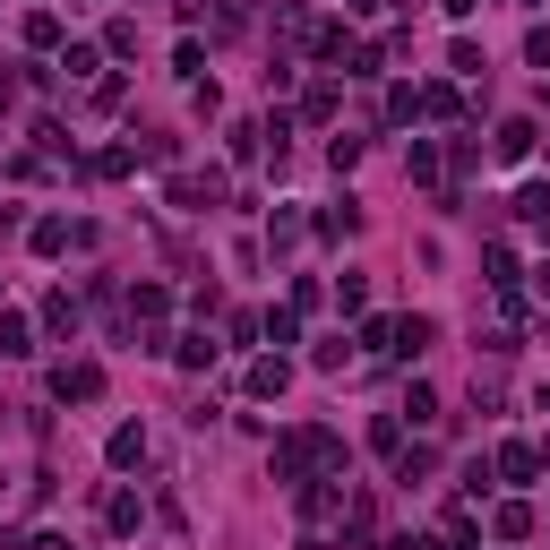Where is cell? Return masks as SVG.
Segmentation results:
<instances>
[{
    "label": "cell",
    "instance_id": "cell-1",
    "mask_svg": "<svg viewBox=\"0 0 550 550\" xmlns=\"http://www.w3.org/2000/svg\"><path fill=\"white\" fill-rule=\"evenodd\" d=\"M52 396L61 404H95L104 396V370H95V361H61V370H52Z\"/></svg>",
    "mask_w": 550,
    "mask_h": 550
},
{
    "label": "cell",
    "instance_id": "cell-2",
    "mask_svg": "<svg viewBox=\"0 0 550 550\" xmlns=\"http://www.w3.org/2000/svg\"><path fill=\"white\" fill-rule=\"evenodd\" d=\"M284 387H293V361H284V353L250 361V396H284Z\"/></svg>",
    "mask_w": 550,
    "mask_h": 550
},
{
    "label": "cell",
    "instance_id": "cell-3",
    "mask_svg": "<svg viewBox=\"0 0 550 550\" xmlns=\"http://www.w3.org/2000/svg\"><path fill=\"white\" fill-rule=\"evenodd\" d=\"M104 456H112V465H138V456H147V430H138V422H121V430H112V439H104Z\"/></svg>",
    "mask_w": 550,
    "mask_h": 550
},
{
    "label": "cell",
    "instance_id": "cell-4",
    "mask_svg": "<svg viewBox=\"0 0 550 550\" xmlns=\"http://www.w3.org/2000/svg\"><path fill=\"white\" fill-rule=\"evenodd\" d=\"M499 473H508V482H533V473H542V456H533L525 439H508V447H499Z\"/></svg>",
    "mask_w": 550,
    "mask_h": 550
},
{
    "label": "cell",
    "instance_id": "cell-5",
    "mask_svg": "<svg viewBox=\"0 0 550 550\" xmlns=\"http://www.w3.org/2000/svg\"><path fill=\"white\" fill-rule=\"evenodd\" d=\"M533 138H542L533 121H499V155H508V164H525V155H533Z\"/></svg>",
    "mask_w": 550,
    "mask_h": 550
},
{
    "label": "cell",
    "instance_id": "cell-6",
    "mask_svg": "<svg viewBox=\"0 0 550 550\" xmlns=\"http://www.w3.org/2000/svg\"><path fill=\"white\" fill-rule=\"evenodd\" d=\"M430 336H439L430 318H396V353H404V361H413V353H430Z\"/></svg>",
    "mask_w": 550,
    "mask_h": 550
},
{
    "label": "cell",
    "instance_id": "cell-7",
    "mask_svg": "<svg viewBox=\"0 0 550 550\" xmlns=\"http://www.w3.org/2000/svg\"><path fill=\"white\" fill-rule=\"evenodd\" d=\"M404 172H413V181H439V147H430V138H413V147H404Z\"/></svg>",
    "mask_w": 550,
    "mask_h": 550
},
{
    "label": "cell",
    "instance_id": "cell-8",
    "mask_svg": "<svg viewBox=\"0 0 550 550\" xmlns=\"http://www.w3.org/2000/svg\"><path fill=\"white\" fill-rule=\"evenodd\" d=\"M490 533H499V542H525V533H533V508H499V516H490Z\"/></svg>",
    "mask_w": 550,
    "mask_h": 550
},
{
    "label": "cell",
    "instance_id": "cell-9",
    "mask_svg": "<svg viewBox=\"0 0 550 550\" xmlns=\"http://www.w3.org/2000/svg\"><path fill=\"white\" fill-rule=\"evenodd\" d=\"M0 353H9V361H26V353H35V336H26V318H0Z\"/></svg>",
    "mask_w": 550,
    "mask_h": 550
},
{
    "label": "cell",
    "instance_id": "cell-10",
    "mask_svg": "<svg viewBox=\"0 0 550 550\" xmlns=\"http://www.w3.org/2000/svg\"><path fill=\"white\" fill-rule=\"evenodd\" d=\"M129 310H138V318H164L172 293H164V284H138V293H129Z\"/></svg>",
    "mask_w": 550,
    "mask_h": 550
},
{
    "label": "cell",
    "instance_id": "cell-11",
    "mask_svg": "<svg viewBox=\"0 0 550 550\" xmlns=\"http://www.w3.org/2000/svg\"><path fill=\"white\" fill-rule=\"evenodd\" d=\"M353 224H361V207H353V198H344V207H327V215H318V233H327V241H336V233H353Z\"/></svg>",
    "mask_w": 550,
    "mask_h": 550
},
{
    "label": "cell",
    "instance_id": "cell-12",
    "mask_svg": "<svg viewBox=\"0 0 550 550\" xmlns=\"http://www.w3.org/2000/svg\"><path fill=\"white\" fill-rule=\"evenodd\" d=\"M267 241H275V250H293V241H301V215H293V207H275V224H267Z\"/></svg>",
    "mask_w": 550,
    "mask_h": 550
},
{
    "label": "cell",
    "instance_id": "cell-13",
    "mask_svg": "<svg viewBox=\"0 0 550 550\" xmlns=\"http://www.w3.org/2000/svg\"><path fill=\"white\" fill-rule=\"evenodd\" d=\"M43 327H52V336H69V327H78V310H69V293H52V301H43Z\"/></svg>",
    "mask_w": 550,
    "mask_h": 550
},
{
    "label": "cell",
    "instance_id": "cell-14",
    "mask_svg": "<svg viewBox=\"0 0 550 550\" xmlns=\"http://www.w3.org/2000/svg\"><path fill=\"white\" fill-rule=\"evenodd\" d=\"M172 353H181V370H207V361H215V344H207V336H181Z\"/></svg>",
    "mask_w": 550,
    "mask_h": 550
},
{
    "label": "cell",
    "instance_id": "cell-15",
    "mask_svg": "<svg viewBox=\"0 0 550 550\" xmlns=\"http://www.w3.org/2000/svg\"><path fill=\"white\" fill-rule=\"evenodd\" d=\"M129 164H138V147H104V155H95V172H104V181H121Z\"/></svg>",
    "mask_w": 550,
    "mask_h": 550
},
{
    "label": "cell",
    "instance_id": "cell-16",
    "mask_svg": "<svg viewBox=\"0 0 550 550\" xmlns=\"http://www.w3.org/2000/svg\"><path fill=\"white\" fill-rule=\"evenodd\" d=\"M516 215H525V224H550V190H525V198H516Z\"/></svg>",
    "mask_w": 550,
    "mask_h": 550
},
{
    "label": "cell",
    "instance_id": "cell-17",
    "mask_svg": "<svg viewBox=\"0 0 550 550\" xmlns=\"http://www.w3.org/2000/svg\"><path fill=\"white\" fill-rule=\"evenodd\" d=\"M525 61H542V69H550V26H533V35H525Z\"/></svg>",
    "mask_w": 550,
    "mask_h": 550
},
{
    "label": "cell",
    "instance_id": "cell-18",
    "mask_svg": "<svg viewBox=\"0 0 550 550\" xmlns=\"http://www.w3.org/2000/svg\"><path fill=\"white\" fill-rule=\"evenodd\" d=\"M344 9H353V18H379V9H387V0H344Z\"/></svg>",
    "mask_w": 550,
    "mask_h": 550
},
{
    "label": "cell",
    "instance_id": "cell-19",
    "mask_svg": "<svg viewBox=\"0 0 550 550\" xmlns=\"http://www.w3.org/2000/svg\"><path fill=\"white\" fill-rule=\"evenodd\" d=\"M439 9H447V18H473V9H482V0H439Z\"/></svg>",
    "mask_w": 550,
    "mask_h": 550
},
{
    "label": "cell",
    "instance_id": "cell-20",
    "mask_svg": "<svg viewBox=\"0 0 550 550\" xmlns=\"http://www.w3.org/2000/svg\"><path fill=\"white\" fill-rule=\"evenodd\" d=\"M26 550H69V542H61V533H35V542H26Z\"/></svg>",
    "mask_w": 550,
    "mask_h": 550
},
{
    "label": "cell",
    "instance_id": "cell-21",
    "mask_svg": "<svg viewBox=\"0 0 550 550\" xmlns=\"http://www.w3.org/2000/svg\"><path fill=\"white\" fill-rule=\"evenodd\" d=\"M9 95H18V86H9V69H0V112H9Z\"/></svg>",
    "mask_w": 550,
    "mask_h": 550
},
{
    "label": "cell",
    "instance_id": "cell-22",
    "mask_svg": "<svg viewBox=\"0 0 550 550\" xmlns=\"http://www.w3.org/2000/svg\"><path fill=\"white\" fill-rule=\"evenodd\" d=\"M525 9H533V0H525Z\"/></svg>",
    "mask_w": 550,
    "mask_h": 550
}]
</instances>
